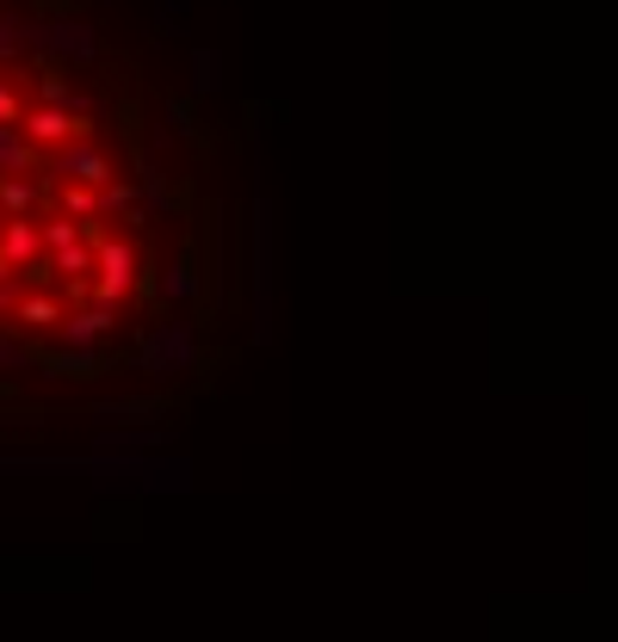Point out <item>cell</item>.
<instances>
[{"label": "cell", "instance_id": "cell-1", "mask_svg": "<svg viewBox=\"0 0 618 642\" xmlns=\"http://www.w3.org/2000/svg\"><path fill=\"white\" fill-rule=\"evenodd\" d=\"M136 365L149 378H180V371H198V328L193 321H154L136 334Z\"/></svg>", "mask_w": 618, "mask_h": 642}, {"label": "cell", "instance_id": "cell-2", "mask_svg": "<svg viewBox=\"0 0 618 642\" xmlns=\"http://www.w3.org/2000/svg\"><path fill=\"white\" fill-rule=\"evenodd\" d=\"M94 266H99V284H94L99 303H124L136 291V247L131 242H118V235H94Z\"/></svg>", "mask_w": 618, "mask_h": 642}, {"label": "cell", "instance_id": "cell-3", "mask_svg": "<svg viewBox=\"0 0 618 642\" xmlns=\"http://www.w3.org/2000/svg\"><path fill=\"white\" fill-rule=\"evenodd\" d=\"M118 328V303H94V309H75V316L57 321L62 346H75V353H99V341Z\"/></svg>", "mask_w": 618, "mask_h": 642}, {"label": "cell", "instance_id": "cell-4", "mask_svg": "<svg viewBox=\"0 0 618 642\" xmlns=\"http://www.w3.org/2000/svg\"><path fill=\"white\" fill-rule=\"evenodd\" d=\"M62 173H69V180H75V186H112L118 180V168H112V155L106 149H94V143H69V149H62Z\"/></svg>", "mask_w": 618, "mask_h": 642}, {"label": "cell", "instance_id": "cell-5", "mask_svg": "<svg viewBox=\"0 0 618 642\" xmlns=\"http://www.w3.org/2000/svg\"><path fill=\"white\" fill-rule=\"evenodd\" d=\"M20 136L25 143H69V136H87V124L69 118V106H38L20 118Z\"/></svg>", "mask_w": 618, "mask_h": 642}, {"label": "cell", "instance_id": "cell-6", "mask_svg": "<svg viewBox=\"0 0 618 642\" xmlns=\"http://www.w3.org/2000/svg\"><path fill=\"white\" fill-rule=\"evenodd\" d=\"M38 223H32V217H20V223H7L0 229V266H25L32 260V254H38Z\"/></svg>", "mask_w": 618, "mask_h": 642}, {"label": "cell", "instance_id": "cell-7", "mask_svg": "<svg viewBox=\"0 0 618 642\" xmlns=\"http://www.w3.org/2000/svg\"><path fill=\"white\" fill-rule=\"evenodd\" d=\"M32 168V143L20 136V124H0V173Z\"/></svg>", "mask_w": 618, "mask_h": 642}, {"label": "cell", "instance_id": "cell-8", "mask_svg": "<svg viewBox=\"0 0 618 642\" xmlns=\"http://www.w3.org/2000/svg\"><path fill=\"white\" fill-rule=\"evenodd\" d=\"M161 297H168V303H193V297H198V272H193V260H174V266H168V279H161Z\"/></svg>", "mask_w": 618, "mask_h": 642}, {"label": "cell", "instance_id": "cell-9", "mask_svg": "<svg viewBox=\"0 0 618 642\" xmlns=\"http://www.w3.org/2000/svg\"><path fill=\"white\" fill-rule=\"evenodd\" d=\"M13 316H20L25 328H57V321H62V303L57 297H25Z\"/></svg>", "mask_w": 618, "mask_h": 642}, {"label": "cell", "instance_id": "cell-10", "mask_svg": "<svg viewBox=\"0 0 618 642\" xmlns=\"http://www.w3.org/2000/svg\"><path fill=\"white\" fill-rule=\"evenodd\" d=\"M99 445H106V452H149V445H161V433H154V427H136V433H106Z\"/></svg>", "mask_w": 618, "mask_h": 642}, {"label": "cell", "instance_id": "cell-11", "mask_svg": "<svg viewBox=\"0 0 618 642\" xmlns=\"http://www.w3.org/2000/svg\"><path fill=\"white\" fill-rule=\"evenodd\" d=\"M99 420H161V402H112L99 408Z\"/></svg>", "mask_w": 618, "mask_h": 642}, {"label": "cell", "instance_id": "cell-12", "mask_svg": "<svg viewBox=\"0 0 618 642\" xmlns=\"http://www.w3.org/2000/svg\"><path fill=\"white\" fill-rule=\"evenodd\" d=\"M32 198H38V186H32V180H7V186H0V205L13 210V217H25V210H32Z\"/></svg>", "mask_w": 618, "mask_h": 642}, {"label": "cell", "instance_id": "cell-13", "mask_svg": "<svg viewBox=\"0 0 618 642\" xmlns=\"http://www.w3.org/2000/svg\"><path fill=\"white\" fill-rule=\"evenodd\" d=\"M87 266H94V247H81V242H69V247H57V272H87Z\"/></svg>", "mask_w": 618, "mask_h": 642}, {"label": "cell", "instance_id": "cell-14", "mask_svg": "<svg viewBox=\"0 0 618 642\" xmlns=\"http://www.w3.org/2000/svg\"><path fill=\"white\" fill-rule=\"evenodd\" d=\"M62 205H69V217H94V210H99V192L94 186H75V192H62Z\"/></svg>", "mask_w": 618, "mask_h": 642}, {"label": "cell", "instance_id": "cell-15", "mask_svg": "<svg viewBox=\"0 0 618 642\" xmlns=\"http://www.w3.org/2000/svg\"><path fill=\"white\" fill-rule=\"evenodd\" d=\"M0 365H7V371H25V365H32V353H25L13 334H0Z\"/></svg>", "mask_w": 618, "mask_h": 642}, {"label": "cell", "instance_id": "cell-16", "mask_svg": "<svg viewBox=\"0 0 618 642\" xmlns=\"http://www.w3.org/2000/svg\"><path fill=\"white\" fill-rule=\"evenodd\" d=\"M193 87H198V94H211V87H217V62L211 57H193Z\"/></svg>", "mask_w": 618, "mask_h": 642}, {"label": "cell", "instance_id": "cell-17", "mask_svg": "<svg viewBox=\"0 0 618 642\" xmlns=\"http://www.w3.org/2000/svg\"><path fill=\"white\" fill-rule=\"evenodd\" d=\"M38 235H44L50 247H69V242H75V223H44Z\"/></svg>", "mask_w": 618, "mask_h": 642}, {"label": "cell", "instance_id": "cell-18", "mask_svg": "<svg viewBox=\"0 0 618 642\" xmlns=\"http://www.w3.org/2000/svg\"><path fill=\"white\" fill-rule=\"evenodd\" d=\"M0 124H20V99L7 94V87H0Z\"/></svg>", "mask_w": 618, "mask_h": 642}]
</instances>
